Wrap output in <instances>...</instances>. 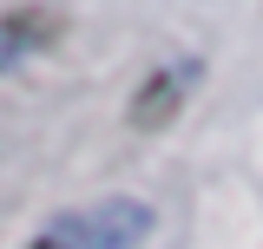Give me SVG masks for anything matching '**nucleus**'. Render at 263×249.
<instances>
[{"label":"nucleus","instance_id":"obj_1","mask_svg":"<svg viewBox=\"0 0 263 249\" xmlns=\"http://www.w3.org/2000/svg\"><path fill=\"white\" fill-rule=\"evenodd\" d=\"M46 236L60 249H138L152 236V203H138V197H99L86 210L53 217Z\"/></svg>","mask_w":263,"mask_h":249},{"label":"nucleus","instance_id":"obj_2","mask_svg":"<svg viewBox=\"0 0 263 249\" xmlns=\"http://www.w3.org/2000/svg\"><path fill=\"white\" fill-rule=\"evenodd\" d=\"M191 79H197V59L152 72V79L138 86V98H132V125H138V131H164V125L184 112V86H191Z\"/></svg>","mask_w":263,"mask_h":249},{"label":"nucleus","instance_id":"obj_3","mask_svg":"<svg viewBox=\"0 0 263 249\" xmlns=\"http://www.w3.org/2000/svg\"><path fill=\"white\" fill-rule=\"evenodd\" d=\"M27 249H60V243H53V236H33V243H27Z\"/></svg>","mask_w":263,"mask_h":249}]
</instances>
